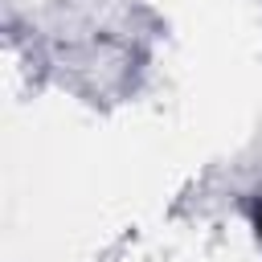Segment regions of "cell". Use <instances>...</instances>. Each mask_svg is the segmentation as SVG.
Returning a JSON list of instances; mask_svg holds the SVG:
<instances>
[{
    "instance_id": "cell-1",
    "label": "cell",
    "mask_w": 262,
    "mask_h": 262,
    "mask_svg": "<svg viewBox=\"0 0 262 262\" xmlns=\"http://www.w3.org/2000/svg\"><path fill=\"white\" fill-rule=\"evenodd\" d=\"M254 225H258V237H262V205H258V213H254Z\"/></svg>"
}]
</instances>
